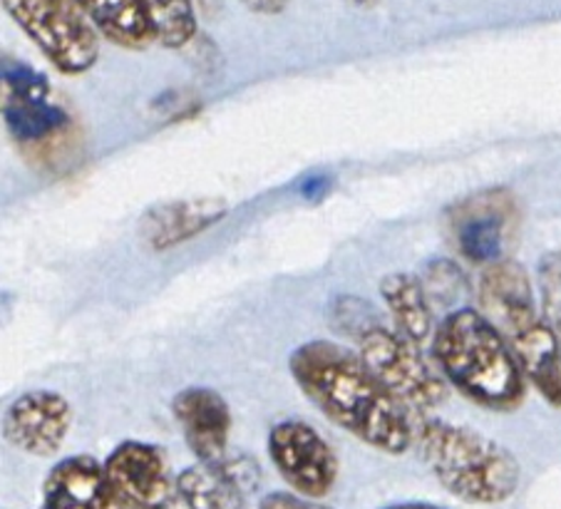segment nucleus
<instances>
[{
    "mask_svg": "<svg viewBox=\"0 0 561 509\" xmlns=\"http://www.w3.org/2000/svg\"><path fill=\"white\" fill-rule=\"evenodd\" d=\"M537 281L541 294V318L561 341V251H549L539 259Z\"/></svg>",
    "mask_w": 561,
    "mask_h": 509,
    "instance_id": "obj_22",
    "label": "nucleus"
},
{
    "mask_svg": "<svg viewBox=\"0 0 561 509\" xmlns=\"http://www.w3.org/2000/svg\"><path fill=\"white\" fill-rule=\"evenodd\" d=\"M433 355L439 373L482 408L510 412L525 400L527 375L507 338L480 310H450L435 331Z\"/></svg>",
    "mask_w": 561,
    "mask_h": 509,
    "instance_id": "obj_2",
    "label": "nucleus"
},
{
    "mask_svg": "<svg viewBox=\"0 0 561 509\" xmlns=\"http://www.w3.org/2000/svg\"><path fill=\"white\" fill-rule=\"evenodd\" d=\"M355 343L370 373L408 408L435 410L447 400L443 373H437L423 355V348L403 333L376 326Z\"/></svg>",
    "mask_w": 561,
    "mask_h": 509,
    "instance_id": "obj_5",
    "label": "nucleus"
},
{
    "mask_svg": "<svg viewBox=\"0 0 561 509\" xmlns=\"http://www.w3.org/2000/svg\"><path fill=\"white\" fill-rule=\"evenodd\" d=\"M348 3H353V5H358V8H376L380 0H348Z\"/></svg>",
    "mask_w": 561,
    "mask_h": 509,
    "instance_id": "obj_27",
    "label": "nucleus"
},
{
    "mask_svg": "<svg viewBox=\"0 0 561 509\" xmlns=\"http://www.w3.org/2000/svg\"><path fill=\"white\" fill-rule=\"evenodd\" d=\"M105 473L127 509H172L180 487L162 448L127 440L110 452Z\"/></svg>",
    "mask_w": 561,
    "mask_h": 509,
    "instance_id": "obj_7",
    "label": "nucleus"
},
{
    "mask_svg": "<svg viewBox=\"0 0 561 509\" xmlns=\"http://www.w3.org/2000/svg\"><path fill=\"white\" fill-rule=\"evenodd\" d=\"M50 82L45 75L33 70L31 65L18 63L13 58L3 60V100L11 102H48Z\"/></svg>",
    "mask_w": 561,
    "mask_h": 509,
    "instance_id": "obj_21",
    "label": "nucleus"
},
{
    "mask_svg": "<svg viewBox=\"0 0 561 509\" xmlns=\"http://www.w3.org/2000/svg\"><path fill=\"white\" fill-rule=\"evenodd\" d=\"M159 45L180 50L196 35V11L192 0H145Z\"/></svg>",
    "mask_w": 561,
    "mask_h": 509,
    "instance_id": "obj_19",
    "label": "nucleus"
},
{
    "mask_svg": "<svg viewBox=\"0 0 561 509\" xmlns=\"http://www.w3.org/2000/svg\"><path fill=\"white\" fill-rule=\"evenodd\" d=\"M420 281H423L430 304L437 306H455L470 291L462 269L450 259L430 261L425 267V276Z\"/></svg>",
    "mask_w": 561,
    "mask_h": 509,
    "instance_id": "obj_20",
    "label": "nucleus"
},
{
    "mask_svg": "<svg viewBox=\"0 0 561 509\" xmlns=\"http://www.w3.org/2000/svg\"><path fill=\"white\" fill-rule=\"evenodd\" d=\"M172 412L196 462H217L229 455L231 410L217 391L202 385L184 388L172 398Z\"/></svg>",
    "mask_w": 561,
    "mask_h": 509,
    "instance_id": "obj_12",
    "label": "nucleus"
},
{
    "mask_svg": "<svg viewBox=\"0 0 561 509\" xmlns=\"http://www.w3.org/2000/svg\"><path fill=\"white\" fill-rule=\"evenodd\" d=\"M43 509H127L117 497L105 462L72 455L50 470L43 485Z\"/></svg>",
    "mask_w": 561,
    "mask_h": 509,
    "instance_id": "obj_13",
    "label": "nucleus"
},
{
    "mask_svg": "<svg viewBox=\"0 0 561 509\" xmlns=\"http://www.w3.org/2000/svg\"><path fill=\"white\" fill-rule=\"evenodd\" d=\"M259 485V462L241 452H229L217 462H196L176 475L186 509H247V499Z\"/></svg>",
    "mask_w": 561,
    "mask_h": 509,
    "instance_id": "obj_9",
    "label": "nucleus"
},
{
    "mask_svg": "<svg viewBox=\"0 0 561 509\" xmlns=\"http://www.w3.org/2000/svg\"><path fill=\"white\" fill-rule=\"evenodd\" d=\"M80 5L98 33L119 48L142 50L157 41L145 0H80Z\"/></svg>",
    "mask_w": 561,
    "mask_h": 509,
    "instance_id": "obj_16",
    "label": "nucleus"
},
{
    "mask_svg": "<svg viewBox=\"0 0 561 509\" xmlns=\"http://www.w3.org/2000/svg\"><path fill=\"white\" fill-rule=\"evenodd\" d=\"M380 296L386 301L392 320H396L398 333H403L408 341L423 348L433 346L435 324H433V304L425 294L423 281L410 273H388L380 281Z\"/></svg>",
    "mask_w": 561,
    "mask_h": 509,
    "instance_id": "obj_15",
    "label": "nucleus"
},
{
    "mask_svg": "<svg viewBox=\"0 0 561 509\" xmlns=\"http://www.w3.org/2000/svg\"><path fill=\"white\" fill-rule=\"evenodd\" d=\"M415 448L447 493L470 505H500L517 493L519 462L482 432L445 420H423Z\"/></svg>",
    "mask_w": 561,
    "mask_h": 509,
    "instance_id": "obj_3",
    "label": "nucleus"
},
{
    "mask_svg": "<svg viewBox=\"0 0 561 509\" xmlns=\"http://www.w3.org/2000/svg\"><path fill=\"white\" fill-rule=\"evenodd\" d=\"M363 301L353 298V296H345V298H339L333 304V320H335V328H339L341 333H348L353 336V341H358V338L370 331V328L380 326L378 318H376V310L368 308L363 310V314L358 316L355 310L360 308Z\"/></svg>",
    "mask_w": 561,
    "mask_h": 509,
    "instance_id": "obj_23",
    "label": "nucleus"
},
{
    "mask_svg": "<svg viewBox=\"0 0 561 509\" xmlns=\"http://www.w3.org/2000/svg\"><path fill=\"white\" fill-rule=\"evenodd\" d=\"M268 457L296 495L321 499L339 479L333 448L304 420H280L268 432Z\"/></svg>",
    "mask_w": 561,
    "mask_h": 509,
    "instance_id": "obj_6",
    "label": "nucleus"
},
{
    "mask_svg": "<svg viewBox=\"0 0 561 509\" xmlns=\"http://www.w3.org/2000/svg\"><path fill=\"white\" fill-rule=\"evenodd\" d=\"M517 226V206L510 192L492 190L467 196L453 210V234L462 257L472 263H497Z\"/></svg>",
    "mask_w": 561,
    "mask_h": 509,
    "instance_id": "obj_8",
    "label": "nucleus"
},
{
    "mask_svg": "<svg viewBox=\"0 0 561 509\" xmlns=\"http://www.w3.org/2000/svg\"><path fill=\"white\" fill-rule=\"evenodd\" d=\"M288 371L306 398L355 440L392 457L415 445L417 426L410 420V408L358 353L331 341H308L288 355Z\"/></svg>",
    "mask_w": 561,
    "mask_h": 509,
    "instance_id": "obj_1",
    "label": "nucleus"
},
{
    "mask_svg": "<svg viewBox=\"0 0 561 509\" xmlns=\"http://www.w3.org/2000/svg\"><path fill=\"white\" fill-rule=\"evenodd\" d=\"M72 428L70 403L55 391L18 395L3 415L5 440L33 457H53L68 440Z\"/></svg>",
    "mask_w": 561,
    "mask_h": 509,
    "instance_id": "obj_10",
    "label": "nucleus"
},
{
    "mask_svg": "<svg viewBox=\"0 0 561 509\" xmlns=\"http://www.w3.org/2000/svg\"><path fill=\"white\" fill-rule=\"evenodd\" d=\"M259 509H331L325 505H318L316 499H308L291 493H271L259 502Z\"/></svg>",
    "mask_w": 561,
    "mask_h": 509,
    "instance_id": "obj_24",
    "label": "nucleus"
},
{
    "mask_svg": "<svg viewBox=\"0 0 561 509\" xmlns=\"http://www.w3.org/2000/svg\"><path fill=\"white\" fill-rule=\"evenodd\" d=\"M227 210V202L217 196H194V200L157 204L139 222V237L152 251L172 249L176 244L207 231L209 226L224 219Z\"/></svg>",
    "mask_w": 561,
    "mask_h": 509,
    "instance_id": "obj_14",
    "label": "nucleus"
},
{
    "mask_svg": "<svg viewBox=\"0 0 561 509\" xmlns=\"http://www.w3.org/2000/svg\"><path fill=\"white\" fill-rule=\"evenodd\" d=\"M500 331L517 355L522 373L535 383L545 400L561 408V341L559 336L537 316L535 308L514 314L504 320Z\"/></svg>",
    "mask_w": 561,
    "mask_h": 509,
    "instance_id": "obj_11",
    "label": "nucleus"
},
{
    "mask_svg": "<svg viewBox=\"0 0 561 509\" xmlns=\"http://www.w3.org/2000/svg\"><path fill=\"white\" fill-rule=\"evenodd\" d=\"M11 21L62 75L88 72L100 58V33L80 0H0Z\"/></svg>",
    "mask_w": 561,
    "mask_h": 509,
    "instance_id": "obj_4",
    "label": "nucleus"
},
{
    "mask_svg": "<svg viewBox=\"0 0 561 509\" xmlns=\"http://www.w3.org/2000/svg\"><path fill=\"white\" fill-rule=\"evenodd\" d=\"M241 5H247L251 13L259 15H278L284 13L288 0H241Z\"/></svg>",
    "mask_w": 561,
    "mask_h": 509,
    "instance_id": "obj_25",
    "label": "nucleus"
},
{
    "mask_svg": "<svg viewBox=\"0 0 561 509\" xmlns=\"http://www.w3.org/2000/svg\"><path fill=\"white\" fill-rule=\"evenodd\" d=\"M480 306L497 328L519 310L535 308L527 271L514 261L492 263L480 281Z\"/></svg>",
    "mask_w": 561,
    "mask_h": 509,
    "instance_id": "obj_17",
    "label": "nucleus"
},
{
    "mask_svg": "<svg viewBox=\"0 0 561 509\" xmlns=\"http://www.w3.org/2000/svg\"><path fill=\"white\" fill-rule=\"evenodd\" d=\"M3 120L18 143H41L70 125L68 112L53 102H11L3 100Z\"/></svg>",
    "mask_w": 561,
    "mask_h": 509,
    "instance_id": "obj_18",
    "label": "nucleus"
},
{
    "mask_svg": "<svg viewBox=\"0 0 561 509\" xmlns=\"http://www.w3.org/2000/svg\"><path fill=\"white\" fill-rule=\"evenodd\" d=\"M382 509H443V507L427 505V502H400V505H390V507H382Z\"/></svg>",
    "mask_w": 561,
    "mask_h": 509,
    "instance_id": "obj_26",
    "label": "nucleus"
}]
</instances>
